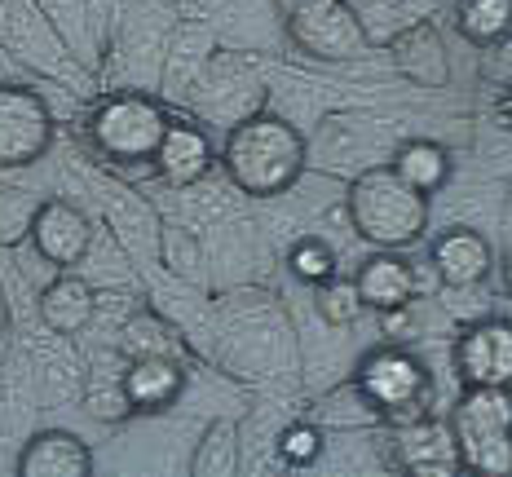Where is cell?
I'll return each instance as SVG.
<instances>
[{
	"label": "cell",
	"instance_id": "obj_1",
	"mask_svg": "<svg viewBox=\"0 0 512 477\" xmlns=\"http://www.w3.org/2000/svg\"><path fill=\"white\" fill-rule=\"evenodd\" d=\"M305 164H309L305 133L270 111L234 120L226 133V146H221V168H226L230 186L248 199L287 195L301 182Z\"/></svg>",
	"mask_w": 512,
	"mask_h": 477
},
{
	"label": "cell",
	"instance_id": "obj_2",
	"mask_svg": "<svg viewBox=\"0 0 512 477\" xmlns=\"http://www.w3.org/2000/svg\"><path fill=\"white\" fill-rule=\"evenodd\" d=\"M168 124H173V111H168L164 98H155L146 89H115L89 106L80 133L102 164L151 168Z\"/></svg>",
	"mask_w": 512,
	"mask_h": 477
},
{
	"label": "cell",
	"instance_id": "obj_3",
	"mask_svg": "<svg viewBox=\"0 0 512 477\" xmlns=\"http://www.w3.org/2000/svg\"><path fill=\"white\" fill-rule=\"evenodd\" d=\"M349 226L371 248H407L429 230V195L415 190L393 164H376L354 177L345 195Z\"/></svg>",
	"mask_w": 512,
	"mask_h": 477
},
{
	"label": "cell",
	"instance_id": "obj_4",
	"mask_svg": "<svg viewBox=\"0 0 512 477\" xmlns=\"http://www.w3.org/2000/svg\"><path fill=\"white\" fill-rule=\"evenodd\" d=\"M354 394L362 407L384 424H407L429 416L433 402V376L411 349L402 345H380L354 371Z\"/></svg>",
	"mask_w": 512,
	"mask_h": 477
},
{
	"label": "cell",
	"instance_id": "obj_5",
	"mask_svg": "<svg viewBox=\"0 0 512 477\" xmlns=\"http://www.w3.org/2000/svg\"><path fill=\"white\" fill-rule=\"evenodd\" d=\"M451 429L464 451V473H512V389L464 385L460 402L451 407Z\"/></svg>",
	"mask_w": 512,
	"mask_h": 477
},
{
	"label": "cell",
	"instance_id": "obj_6",
	"mask_svg": "<svg viewBox=\"0 0 512 477\" xmlns=\"http://www.w3.org/2000/svg\"><path fill=\"white\" fill-rule=\"evenodd\" d=\"M0 49L49 80H76L67 40L58 36L40 0H0Z\"/></svg>",
	"mask_w": 512,
	"mask_h": 477
},
{
	"label": "cell",
	"instance_id": "obj_7",
	"mask_svg": "<svg viewBox=\"0 0 512 477\" xmlns=\"http://www.w3.org/2000/svg\"><path fill=\"white\" fill-rule=\"evenodd\" d=\"M283 31L305 58L314 62H354L362 53H371V36L358 23L349 0H323L309 5L301 14L283 18Z\"/></svg>",
	"mask_w": 512,
	"mask_h": 477
},
{
	"label": "cell",
	"instance_id": "obj_8",
	"mask_svg": "<svg viewBox=\"0 0 512 477\" xmlns=\"http://www.w3.org/2000/svg\"><path fill=\"white\" fill-rule=\"evenodd\" d=\"M53 146V111L31 84H0V168H31Z\"/></svg>",
	"mask_w": 512,
	"mask_h": 477
},
{
	"label": "cell",
	"instance_id": "obj_9",
	"mask_svg": "<svg viewBox=\"0 0 512 477\" xmlns=\"http://www.w3.org/2000/svg\"><path fill=\"white\" fill-rule=\"evenodd\" d=\"M389 469L420 477H455L464 473V451L451 420L420 416L407 424H389Z\"/></svg>",
	"mask_w": 512,
	"mask_h": 477
},
{
	"label": "cell",
	"instance_id": "obj_10",
	"mask_svg": "<svg viewBox=\"0 0 512 477\" xmlns=\"http://www.w3.org/2000/svg\"><path fill=\"white\" fill-rule=\"evenodd\" d=\"M460 385L512 389V318H473L451 345Z\"/></svg>",
	"mask_w": 512,
	"mask_h": 477
},
{
	"label": "cell",
	"instance_id": "obj_11",
	"mask_svg": "<svg viewBox=\"0 0 512 477\" xmlns=\"http://www.w3.org/2000/svg\"><path fill=\"white\" fill-rule=\"evenodd\" d=\"M31 248L53 270H71L93 252V221L71 199H40L31 221Z\"/></svg>",
	"mask_w": 512,
	"mask_h": 477
},
{
	"label": "cell",
	"instance_id": "obj_12",
	"mask_svg": "<svg viewBox=\"0 0 512 477\" xmlns=\"http://www.w3.org/2000/svg\"><path fill=\"white\" fill-rule=\"evenodd\" d=\"M212 164H221V155L212 151L208 129L186 120V115H173V124H168L164 142H159V151H155V164H151L155 177L173 190H190L212 173Z\"/></svg>",
	"mask_w": 512,
	"mask_h": 477
},
{
	"label": "cell",
	"instance_id": "obj_13",
	"mask_svg": "<svg viewBox=\"0 0 512 477\" xmlns=\"http://www.w3.org/2000/svg\"><path fill=\"white\" fill-rule=\"evenodd\" d=\"M354 283L362 305L376 314H407L420 296V274L398 248H376L354 270Z\"/></svg>",
	"mask_w": 512,
	"mask_h": 477
},
{
	"label": "cell",
	"instance_id": "obj_14",
	"mask_svg": "<svg viewBox=\"0 0 512 477\" xmlns=\"http://www.w3.org/2000/svg\"><path fill=\"white\" fill-rule=\"evenodd\" d=\"M429 265L446 288L464 292V288H477V283L490 279V270H495V248H490V239L482 235V230L451 226L433 239Z\"/></svg>",
	"mask_w": 512,
	"mask_h": 477
},
{
	"label": "cell",
	"instance_id": "obj_15",
	"mask_svg": "<svg viewBox=\"0 0 512 477\" xmlns=\"http://www.w3.org/2000/svg\"><path fill=\"white\" fill-rule=\"evenodd\" d=\"M384 49H389L393 67L411 84H420V89H446L451 84V53H446V40L433 18L407 23Z\"/></svg>",
	"mask_w": 512,
	"mask_h": 477
},
{
	"label": "cell",
	"instance_id": "obj_16",
	"mask_svg": "<svg viewBox=\"0 0 512 477\" xmlns=\"http://www.w3.org/2000/svg\"><path fill=\"white\" fill-rule=\"evenodd\" d=\"M18 473L23 477H89L93 451L71 429H40L18 451Z\"/></svg>",
	"mask_w": 512,
	"mask_h": 477
},
{
	"label": "cell",
	"instance_id": "obj_17",
	"mask_svg": "<svg viewBox=\"0 0 512 477\" xmlns=\"http://www.w3.org/2000/svg\"><path fill=\"white\" fill-rule=\"evenodd\" d=\"M36 314L53 336H80V332H89L93 318H98V292H93V283L80 279V274L58 270V279H49L45 292H40Z\"/></svg>",
	"mask_w": 512,
	"mask_h": 477
},
{
	"label": "cell",
	"instance_id": "obj_18",
	"mask_svg": "<svg viewBox=\"0 0 512 477\" xmlns=\"http://www.w3.org/2000/svg\"><path fill=\"white\" fill-rule=\"evenodd\" d=\"M186 385V367L177 354H155V358H128L124 371V394L128 407L151 416V411H168L181 398Z\"/></svg>",
	"mask_w": 512,
	"mask_h": 477
},
{
	"label": "cell",
	"instance_id": "obj_19",
	"mask_svg": "<svg viewBox=\"0 0 512 477\" xmlns=\"http://www.w3.org/2000/svg\"><path fill=\"white\" fill-rule=\"evenodd\" d=\"M212 58V36L204 23H177L173 36L164 45V89L173 93H190L199 89Z\"/></svg>",
	"mask_w": 512,
	"mask_h": 477
},
{
	"label": "cell",
	"instance_id": "obj_20",
	"mask_svg": "<svg viewBox=\"0 0 512 477\" xmlns=\"http://www.w3.org/2000/svg\"><path fill=\"white\" fill-rule=\"evenodd\" d=\"M124 371H128V354L120 345L111 354H98V363L89 371V389H84V411L93 420H124L133 416L128 407V394H124Z\"/></svg>",
	"mask_w": 512,
	"mask_h": 477
},
{
	"label": "cell",
	"instance_id": "obj_21",
	"mask_svg": "<svg viewBox=\"0 0 512 477\" xmlns=\"http://www.w3.org/2000/svg\"><path fill=\"white\" fill-rule=\"evenodd\" d=\"M451 18L473 49H499L512 36V0H455Z\"/></svg>",
	"mask_w": 512,
	"mask_h": 477
},
{
	"label": "cell",
	"instance_id": "obj_22",
	"mask_svg": "<svg viewBox=\"0 0 512 477\" xmlns=\"http://www.w3.org/2000/svg\"><path fill=\"white\" fill-rule=\"evenodd\" d=\"M393 168H398L415 190H424V195L446 190V182H451V173H455L451 151H446L442 142H429V137H411V142H402L398 155H393Z\"/></svg>",
	"mask_w": 512,
	"mask_h": 477
},
{
	"label": "cell",
	"instance_id": "obj_23",
	"mask_svg": "<svg viewBox=\"0 0 512 477\" xmlns=\"http://www.w3.org/2000/svg\"><path fill=\"white\" fill-rule=\"evenodd\" d=\"M239 473V424L234 420H212L190 455V477H234Z\"/></svg>",
	"mask_w": 512,
	"mask_h": 477
},
{
	"label": "cell",
	"instance_id": "obj_24",
	"mask_svg": "<svg viewBox=\"0 0 512 477\" xmlns=\"http://www.w3.org/2000/svg\"><path fill=\"white\" fill-rule=\"evenodd\" d=\"M115 345H120L128 358H155V354H177V358H181L177 332H173V327H168L155 310H137V314L120 327V341H115Z\"/></svg>",
	"mask_w": 512,
	"mask_h": 477
},
{
	"label": "cell",
	"instance_id": "obj_25",
	"mask_svg": "<svg viewBox=\"0 0 512 477\" xmlns=\"http://www.w3.org/2000/svg\"><path fill=\"white\" fill-rule=\"evenodd\" d=\"M287 270H292V279H301L305 288H323V283H332L340 274V257L323 235H301L287 248Z\"/></svg>",
	"mask_w": 512,
	"mask_h": 477
},
{
	"label": "cell",
	"instance_id": "obj_26",
	"mask_svg": "<svg viewBox=\"0 0 512 477\" xmlns=\"http://www.w3.org/2000/svg\"><path fill=\"white\" fill-rule=\"evenodd\" d=\"M358 14V23L367 27L371 45H389L393 36H398L407 23H415V18L407 14V5L402 0H349Z\"/></svg>",
	"mask_w": 512,
	"mask_h": 477
},
{
	"label": "cell",
	"instance_id": "obj_27",
	"mask_svg": "<svg viewBox=\"0 0 512 477\" xmlns=\"http://www.w3.org/2000/svg\"><path fill=\"white\" fill-rule=\"evenodd\" d=\"M318 292V318H323L327 327H349V323H358V314L367 310L362 305V296H358V283L354 279H336L332 283H323V288H314Z\"/></svg>",
	"mask_w": 512,
	"mask_h": 477
},
{
	"label": "cell",
	"instance_id": "obj_28",
	"mask_svg": "<svg viewBox=\"0 0 512 477\" xmlns=\"http://www.w3.org/2000/svg\"><path fill=\"white\" fill-rule=\"evenodd\" d=\"M36 199L18 186H0V248L31 239V221H36Z\"/></svg>",
	"mask_w": 512,
	"mask_h": 477
},
{
	"label": "cell",
	"instance_id": "obj_29",
	"mask_svg": "<svg viewBox=\"0 0 512 477\" xmlns=\"http://www.w3.org/2000/svg\"><path fill=\"white\" fill-rule=\"evenodd\" d=\"M164 261L173 274H181V279L204 283V243L195 239V230L168 226L164 230Z\"/></svg>",
	"mask_w": 512,
	"mask_h": 477
},
{
	"label": "cell",
	"instance_id": "obj_30",
	"mask_svg": "<svg viewBox=\"0 0 512 477\" xmlns=\"http://www.w3.org/2000/svg\"><path fill=\"white\" fill-rule=\"evenodd\" d=\"M279 455H283V464H292V469H309V464L323 455V429L309 420L287 424L283 438H279Z\"/></svg>",
	"mask_w": 512,
	"mask_h": 477
},
{
	"label": "cell",
	"instance_id": "obj_31",
	"mask_svg": "<svg viewBox=\"0 0 512 477\" xmlns=\"http://www.w3.org/2000/svg\"><path fill=\"white\" fill-rule=\"evenodd\" d=\"M402 5H407L411 18H433L437 9H446V0H402Z\"/></svg>",
	"mask_w": 512,
	"mask_h": 477
},
{
	"label": "cell",
	"instance_id": "obj_32",
	"mask_svg": "<svg viewBox=\"0 0 512 477\" xmlns=\"http://www.w3.org/2000/svg\"><path fill=\"white\" fill-rule=\"evenodd\" d=\"M309 5H323V0H274V14L292 18V14H301V9H309Z\"/></svg>",
	"mask_w": 512,
	"mask_h": 477
},
{
	"label": "cell",
	"instance_id": "obj_33",
	"mask_svg": "<svg viewBox=\"0 0 512 477\" xmlns=\"http://www.w3.org/2000/svg\"><path fill=\"white\" fill-rule=\"evenodd\" d=\"M495 115H499V124H504V129H512V89L504 93V98H499V106H495Z\"/></svg>",
	"mask_w": 512,
	"mask_h": 477
},
{
	"label": "cell",
	"instance_id": "obj_34",
	"mask_svg": "<svg viewBox=\"0 0 512 477\" xmlns=\"http://www.w3.org/2000/svg\"><path fill=\"white\" fill-rule=\"evenodd\" d=\"M504 288H508V296H512V252H508V261H504Z\"/></svg>",
	"mask_w": 512,
	"mask_h": 477
},
{
	"label": "cell",
	"instance_id": "obj_35",
	"mask_svg": "<svg viewBox=\"0 0 512 477\" xmlns=\"http://www.w3.org/2000/svg\"><path fill=\"white\" fill-rule=\"evenodd\" d=\"M0 173H5V168H0Z\"/></svg>",
	"mask_w": 512,
	"mask_h": 477
}]
</instances>
